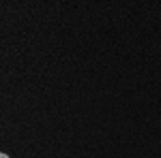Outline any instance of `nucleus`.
<instances>
[{
	"instance_id": "nucleus-1",
	"label": "nucleus",
	"mask_w": 161,
	"mask_h": 158,
	"mask_svg": "<svg viewBox=\"0 0 161 158\" xmlns=\"http://www.w3.org/2000/svg\"><path fill=\"white\" fill-rule=\"evenodd\" d=\"M0 158H9V154H0Z\"/></svg>"
}]
</instances>
